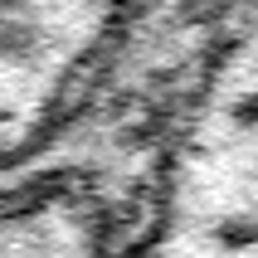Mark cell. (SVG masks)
Listing matches in <instances>:
<instances>
[{
  "mask_svg": "<svg viewBox=\"0 0 258 258\" xmlns=\"http://www.w3.org/2000/svg\"><path fill=\"white\" fill-rule=\"evenodd\" d=\"M34 49V29L20 25V20H0V54H29Z\"/></svg>",
  "mask_w": 258,
  "mask_h": 258,
  "instance_id": "cell-1",
  "label": "cell"
},
{
  "mask_svg": "<svg viewBox=\"0 0 258 258\" xmlns=\"http://www.w3.org/2000/svg\"><path fill=\"white\" fill-rule=\"evenodd\" d=\"M234 122H239V127H258V93L234 102Z\"/></svg>",
  "mask_w": 258,
  "mask_h": 258,
  "instance_id": "cell-3",
  "label": "cell"
},
{
  "mask_svg": "<svg viewBox=\"0 0 258 258\" xmlns=\"http://www.w3.org/2000/svg\"><path fill=\"white\" fill-rule=\"evenodd\" d=\"M215 234H219V244H234V248L258 244V219H224Z\"/></svg>",
  "mask_w": 258,
  "mask_h": 258,
  "instance_id": "cell-2",
  "label": "cell"
}]
</instances>
